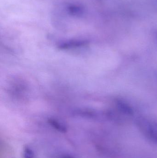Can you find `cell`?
<instances>
[{
    "label": "cell",
    "instance_id": "1",
    "mask_svg": "<svg viewBox=\"0 0 157 158\" xmlns=\"http://www.w3.org/2000/svg\"><path fill=\"white\" fill-rule=\"evenodd\" d=\"M138 125L148 139L157 144V123L141 119L138 120Z\"/></svg>",
    "mask_w": 157,
    "mask_h": 158
},
{
    "label": "cell",
    "instance_id": "2",
    "mask_svg": "<svg viewBox=\"0 0 157 158\" xmlns=\"http://www.w3.org/2000/svg\"><path fill=\"white\" fill-rule=\"evenodd\" d=\"M87 44L88 42L86 41L74 40L61 44L59 45V48L61 49H68L83 46Z\"/></svg>",
    "mask_w": 157,
    "mask_h": 158
},
{
    "label": "cell",
    "instance_id": "3",
    "mask_svg": "<svg viewBox=\"0 0 157 158\" xmlns=\"http://www.w3.org/2000/svg\"><path fill=\"white\" fill-rule=\"evenodd\" d=\"M116 105L119 111L124 115L131 116L133 114V110L130 105L120 100H117Z\"/></svg>",
    "mask_w": 157,
    "mask_h": 158
},
{
    "label": "cell",
    "instance_id": "4",
    "mask_svg": "<svg viewBox=\"0 0 157 158\" xmlns=\"http://www.w3.org/2000/svg\"><path fill=\"white\" fill-rule=\"evenodd\" d=\"M48 122L54 129L60 132L64 133L67 132V127L62 123L56 119L50 118L48 120Z\"/></svg>",
    "mask_w": 157,
    "mask_h": 158
},
{
    "label": "cell",
    "instance_id": "5",
    "mask_svg": "<svg viewBox=\"0 0 157 158\" xmlns=\"http://www.w3.org/2000/svg\"><path fill=\"white\" fill-rule=\"evenodd\" d=\"M69 13L73 15H81L83 14L84 10L81 6L76 5H72L68 7Z\"/></svg>",
    "mask_w": 157,
    "mask_h": 158
},
{
    "label": "cell",
    "instance_id": "6",
    "mask_svg": "<svg viewBox=\"0 0 157 158\" xmlns=\"http://www.w3.org/2000/svg\"><path fill=\"white\" fill-rule=\"evenodd\" d=\"M23 156L24 158H34L35 154L30 148L26 147L24 149Z\"/></svg>",
    "mask_w": 157,
    "mask_h": 158
},
{
    "label": "cell",
    "instance_id": "7",
    "mask_svg": "<svg viewBox=\"0 0 157 158\" xmlns=\"http://www.w3.org/2000/svg\"><path fill=\"white\" fill-rule=\"evenodd\" d=\"M63 158H74L73 157L70 156H66L64 157Z\"/></svg>",
    "mask_w": 157,
    "mask_h": 158
}]
</instances>
